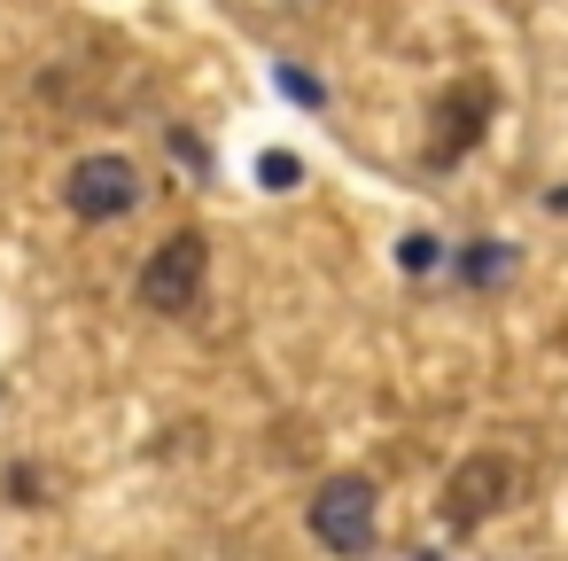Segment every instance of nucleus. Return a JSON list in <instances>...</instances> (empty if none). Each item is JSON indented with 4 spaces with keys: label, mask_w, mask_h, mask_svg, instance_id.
<instances>
[{
    "label": "nucleus",
    "mask_w": 568,
    "mask_h": 561,
    "mask_svg": "<svg viewBox=\"0 0 568 561\" xmlns=\"http://www.w3.org/2000/svg\"><path fill=\"white\" fill-rule=\"evenodd\" d=\"M552 211H568V188H552Z\"/></svg>",
    "instance_id": "9d476101"
},
{
    "label": "nucleus",
    "mask_w": 568,
    "mask_h": 561,
    "mask_svg": "<svg viewBox=\"0 0 568 561\" xmlns=\"http://www.w3.org/2000/svg\"><path fill=\"white\" fill-rule=\"evenodd\" d=\"M273 79H281V87H288V102H304V110H320V102H327V94H320V79H304L296 63H273Z\"/></svg>",
    "instance_id": "6e6552de"
},
{
    "label": "nucleus",
    "mask_w": 568,
    "mask_h": 561,
    "mask_svg": "<svg viewBox=\"0 0 568 561\" xmlns=\"http://www.w3.org/2000/svg\"><path fill=\"white\" fill-rule=\"evenodd\" d=\"M257 180H265V188L281 196V188H296V180H304V164H296L288 149H265V157H257Z\"/></svg>",
    "instance_id": "0eeeda50"
},
{
    "label": "nucleus",
    "mask_w": 568,
    "mask_h": 561,
    "mask_svg": "<svg viewBox=\"0 0 568 561\" xmlns=\"http://www.w3.org/2000/svg\"><path fill=\"white\" fill-rule=\"evenodd\" d=\"M63 203H71L79 219H125V211L141 203V172H133L125 157H79L71 180H63Z\"/></svg>",
    "instance_id": "39448f33"
},
{
    "label": "nucleus",
    "mask_w": 568,
    "mask_h": 561,
    "mask_svg": "<svg viewBox=\"0 0 568 561\" xmlns=\"http://www.w3.org/2000/svg\"><path fill=\"white\" fill-rule=\"evenodd\" d=\"M506 499H514V460H506V452H467V460L444 475V522H452V530H483Z\"/></svg>",
    "instance_id": "f03ea898"
},
{
    "label": "nucleus",
    "mask_w": 568,
    "mask_h": 561,
    "mask_svg": "<svg viewBox=\"0 0 568 561\" xmlns=\"http://www.w3.org/2000/svg\"><path fill=\"white\" fill-rule=\"evenodd\" d=\"M203 273H211V242H203V234H172V242H156L149 266H141V304L164 312V320H180V312H195Z\"/></svg>",
    "instance_id": "f257e3e1"
},
{
    "label": "nucleus",
    "mask_w": 568,
    "mask_h": 561,
    "mask_svg": "<svg viewBox=\"0 0 568 561\" xmlns=\"http://www.w3.org/2000/svg\"><path fill=\"white\" fill-rule=\"evenodd\" d=\"M490 110H498V87H490V79H459V87L436 102V141H428V164H436V172H452V164L483 141Z\"/></svg>",
    "instance_id": "20e7f679"
},
{
    "label": "nucleus",
    "mask_w": 568,
    "mask_h": 561,
    "mask_svg": "<svg viewBox=\"0 0 568 561\" xmlns=\"http://www.w3.org/2000/svg\"><path fill=\"white\" fill-rule=\"evenodd\" d=\"M374 514H382V499H374L366 475H327L320 499H312V538L335 545V553H366L374 545Z\"/></svg>",
    "instance_id": "7ed1b4c3"
},
{
    "label": "nucleus",
    "mask_w": 568,
    "mask_h": 561,
    "mask_svg": "<svg viewBox=\"0 0 568 561\" xmlns=\"http://www.w3.org/2000/svg\"><path fill=\"white\" fill-rule=\"evenodd\" d=\"M514 273H521V250L498 242V234H483V242H467V250L452 258V281H459V289H506Z\"/></svg>",
    "instance_id": "423d86ee"
},
{
    "label": "nucleus",
    "mask_w": 568,
    "mask_h": 561,
    "mask_svg": "<svg viewBox=\"0 0 568 561\" xmlns=\"http://www.w3.org/2000/svg\"><path fill=\"white\" fill-rule=\"evenodd\" d=\"M397 266H405V273H428V266H436V234H405V242H397Z\"/></svg>",
    "instance_id": "1a4fd4ad"
}]
</instances>
